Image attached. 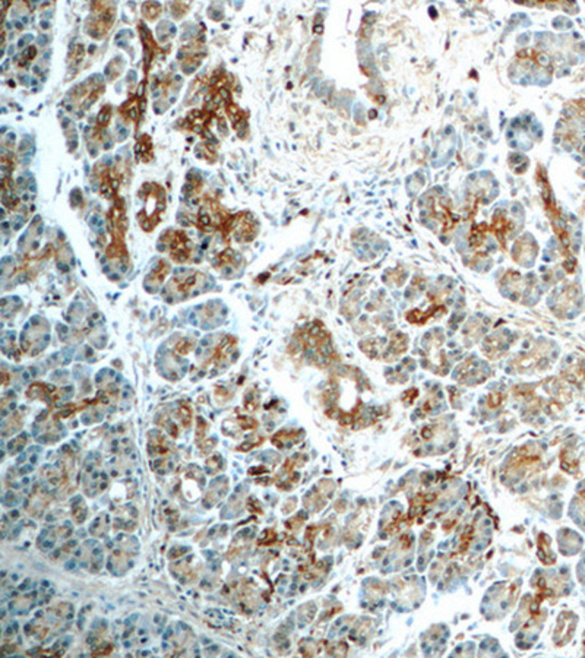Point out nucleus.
<instances>
[{"instance_id": "nucleus-1", "label": "nucleus", "mask_w": 585, "mask_h": 658, "mask_svg": "<svg viewBox=\"0 0 585 658\" xmlns=\"http://www.w3.org/2000/svg\"><path fill=\"white\" fill-rule=\"evenodd\" d=\"M141 193L143 198V207L138 214V221L143 232H152L166 216V191L158 183H145Z\"/></svg>"}, {"instance_id": "nucleus-2", "label": "nucleus", "mask_w": 585, "mask_h": 658, "mask_svg": "<svg viewBox=\"0 0 585 658\" xmlns=\"http://www.w3.org/2000/svg\"><path fill=\"white\" fill-rule=\"evenodd\" d=\"M221 232L225 240L237 241V243H249L258 236L259 225L249 212H241L225 220L221 227Z\"/></svg>"}, {"instance_id": "nucleus-3", "label": "nucleus", "mask_w": 585, "mask_h": 658, "mask_svg": "<svg viewBox=\"0 0 585 658\" xmlns=\"http://www.w3.org/2000/svg\"><path fill=\"white\" fill-rule=\"evenodd\" d=\"M227 218L229 216H225V212L221 208L218 200L207 196L202 199L201 205H199L196 224H198V228H201L202 232L212 233L216 230H221L222 224Z\"/></svg>"}, {"instance_id": "nucleus-4", "label": "nucleus", "mask_w": 585, "mask_h": 658, "mask_svg": "<svg viewBox=\"0 0 585 658\" xmlns=\"http://www.w3.org/2000/svg\"><path fill=\"white\" fill-rule=\"evenodd\" d=\"M161 241H164V249L168 252L170 258L177 263L189 262L193 246L191 240L184 232L180 230H168L163 234Z\"/></svg>"}, {"instance_id": "nucleus-5", "label": "nucleus", "mask_w": 585, "mask_h": 658, "mask_svg": "<svg viewBox=\"0 0 585 658\" xmlns=\"http://www.w3.org/2000/svg\"><path fill=\"white\" fill-rule=\"evenodd\" d=\"M205 284V275L201 272H183L173 278L167 287V291L175 295H180L182 299L189 297L199 287Z\"/></svg>"}, {"instance_id": "nucleus-6", "label": "nucleus", "mask_w": 585, "mask_h": 658, "mask_svg": "<svg viewBox=\"0 0 585 658\" xmlns=\"http://www.w3.org/2000/svg\"><path fill=\"white\" fill-rule=\"evenodd\" d=\"M152 141L148 135H143L137 146H135V154H137V159L139 161V163H148V161L152 159Z\"/></svg>"}, {"instance_id": "nucleus-7", "label": "nucleus", "mask_w": 585, "mask_h": 658, "mask_svg": "<svg viewBox=\"0 0 585 658\" xmlns=\"http://www.w3.org/2000/svg\"><path fill=\"white\" fill-rule=\"evenodd\" d=\"M168 271H170L168 263L164 262V261H159L157 263V266L152 270V272L150 274V277L146 278V283L154 284V286H159L166 279V277L168 275Z\"/></svg>"}]
</instances>
